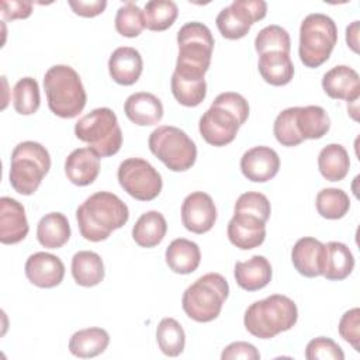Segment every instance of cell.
Masks as SVG:
<instances>
[{"instance_id": "6da1fadb", "label": "cell", "mask_w": 360, "mask_h": 360, "mask_svg": "<svg viewBox=\"0 0 360 360\" xmlns=\"http://www.w3.org/2000/svg\"><path fill=\"white\" fill-rule=\"evenodd\" d=\"M127 204L110 191H97L87 197L76 210L80 235L90 242L105 240L112 231L127 224Z\"/></svg>"}, {"instance_id": "7a4b0ae2", "label": "cell", "mask_w": 360, "mask_h": 360, "mask_svg": "<svg viewBox=\"0 0 360 360\" xmlns=\"http://www.w3.org/2000/svg\"><path fill=\"white\" fill-rule=\"evenodd\" d=\"M249 117L246 98L233 91H225L215 97L211 107L201 115L198 131L202 139L212 146L231 143L240 125Z\"/></svg>"}, {"instance_id": "3957f363", "label": "cell", "mask_w": 360, "mask_h": 360, "mask_svg": "<svg viewBox=\"0 0 360 360\" xmlns=\"http://www.w3.org/2000/svg\"><path fill=\"white\" fill-rule=\"evenodd\" d=\"M298 319L295 302L287 295L273 294L255 301L248 307L243 316L246 330L259 339H271L281 332L290 330Z\"/></svg>"}, {"instance_id": "277c9868", "label": "cell", "mask_w": 360, "mask_h": 360, "mask_svg": "<svg viewBox=\"0 0 360 360\" xmlns=\"http://www.w3.org/2000/svg\"><path fill=\"white\" fill-rule=\"evenodd\" d=\"M177 44L174 73L186 79H204L215 44L211 30L198 21L187 22L177 32Z\"/></svg>"}, {"instance_id": "5b68a950", "label": "cell", "mask_w": 360, "mask_h": 360, "mask_svg": "<svg viewBox=\"0 0 360 360\" xmlns=\"http://www.w3.org/2000/svg\"><path fill=\"white\" fill-rule=\"evenodd\" d=\"M49 110L60 118L77 117L87 101L79 73L69 65H53L44 76Z\"/></svg>"}, {"instance_id": "8992f818", "label": "cell", "mask_w": 360, "mask_h": 360, "mask_svg": "<svg viewBox=\"0 0 360 360\" xmlns=\"http://www.w3.org/2000/svg\"><path fill=\"white\" fill-rule=\"evenodd\" d=\"M229 295V285L219 273H207L186 288L181 297L183 311L195 322H211L221 314Z\"/></svg>"}, {"instance_id": "52a82bcc", "label": "cell", "mask_w": 360, "mask_h": 360, "mask_svg": "<svg viewBox=\"0 0 360 360\" xmlns=\"http://www.w3.org/2000/svg\"><path fill=\"white\" fill-rule=\"evenodd\" d=\"M51 169L49 152L38 142H20L11 152L10 184L22 195H31Z\"/></svg>"}, {"instance_id": "ba28073f", "label": "cell", "mask_w": 360, "mask_h": 360, "mask_svg": "<svg viewBox=\"0 0 360 360\" xmlns=\"http://www.w3.org/2000/svg\"><path fill=\"white\" fill-rule=\"evenodd\" d=\"M75 135L100 158L115 155L122 145V132L115 112L108 107L94 108L75 124Z\"/></svg>"}, {"instance_id": "9c48e42d", "label": "cell", "mask_w": 360, "mask_h": 360, "mask_svg": "<svg viewBox=\"0 0 360 360\" xmlns=\"http://www.w3.org/2000/svg\"><path fill=\"white\" fill-rule=\"evenodd\" d=\"M338 42L335 21L322 13L308 14L300 27L298 55L304 66L318 68L325 63Z\"/></svg>"}, {"instance_id": "30bf717a", "label": "cell", "mask_w": 360, "mask_h": 360, "mask_svg": "<svg viewBox=\"0 0 360 360\" xmlns=\"http://www.w3.org/2000/svg\"><path fill=\"white\" fill-rule=\"evenodd\" d=\"M150 152L172 172H186L191 169L197 159L194 141L180 128L162 125L149 135Z\"/></svg>"}, {"instance_id": "8fae6325", "label": "cell", "mask_w": 360, "mask_h": 360, "mask_svg": "<svg viewBox=\"0 0 360 360\" xmlns=\"http://www.w3.org/2000/svg\"><path fill=\"white\" fill-rule=\"evenodd\" d=\"M117 179L124 191L139 201L155 200L163 187L160 173L141 158H128L121 162Z\"/></svg>"}, {"instance_id": "7c38bea8", "label": "cell", "mask_w": 360, "mask_h": 360, "mask_svg": "<svg viewBox=\"0 0 360 360\" xmlns=\"http://www.w3.org/2000/svg\"><path fill=\"white\" fill-rule=\"evenodd\" d=\"M266 13L267 4L263 0H235L219 11L215 24L224 38L240 39L256 21L266 17Z\"/></svg>"}, {"instance_id": "4fadbf2b", "label": "cell", "mask_w": 360, "mask_h": 360, "mask_svg": "<svg viewBox=\"0 0 360 360\" xmlns=\"http://www.w3.org/2000/svg\"><path fill=\"white\" fill-rule=\"evenodd\" d=\"M217 221V208L210 194L194 191L188 194L181 204V222L193 233L201 235L214 226Z\"/></svg>"}, {"instance_id": "5bb4252c", "label": "cell", "mask_w": 360, "mask_h": 360, "mask_svg": "<svg viewBox=\"0 0 360 360\" xmlns=\"http://www.w3.org/2000/svg\"><path fill=\"white\" fill-rule=\"evenodd\" d=\"M280 169V158L270 146H253L240 158V170L243 176L255 183L271 180Z\"/></svg>"}, {"instance_id": "9a60e30c", "label": "cell", "mask_w": 360, "mask_h": 360, "mask_svg": "<svg viewBox=\"0 0 360 360\" xmlns=\"http://www.w3.org/2000/svg\"><path fill=\"white\" fill-rule=\"evenodd\" d=\"M25 276L30 283L39 288H53L65 277V264L52 253L37 252L25 262Z\"/></svg>"}, {"instance_id": "2e32d148", "label": "cell", "mask_w": 360, "mask_h": 360, "mask_svg": "<svg viewBox=\"0 0 360 360\" xmlns=\"http://www.w3.org/2000/svg\"><path fill=\"white\" fill-rule=\"evenodd\" d=\"M226 233L233 246L242 250L255 249L266 239V222L250 214L233 212Z\"/></svg>"}, {"instance_id": "e0dca14e", "label": "cell", "mask_w": 360, "mask_h": 360, "mask_svg": "<svg viewBox=\"0 0 360 360\" xmlns=\"http://www.w3.org/2000/svg\"><path fill=\"white\" fill-rule=\"evenodd\" d=\"M325 253V245L321 240L311 236H304L292 246L291 262L301 276L312 278L322 276Z\"/></svg>"}, {"instance_id": "ac0fdd59", "label": "cell", "mask_w": 360, "mask_h": 360, "mask_svg": "<svg viewBox=\"0 0 360 360\" xmlns=\"http://www.w3.org/2000/svg\"><path fill=\"white\" fill-rule=\"evenodd\" d=\"M322 89L330 98L346 100L347 104L357 101L360 96L359 73L347 65H338L323 75Z\"/></svg>"}, {"instance_id": "d6986e66", "label": "cell", "mask_w": 360, "mask_h": 360, "mask_svg": "<svg viewBox=\"0 0 360 360\" xmlns=\"http://www.w3.org/2000/svg\"><path fill=\"white\" fill-rule=\"evenodd\" d=\"M30 231L22 204L11 197L0 198V242L14 245L25 239Z\"/></svg>"}, {"instance_id": "ffe728a7", "label": "cell", "mask_w": 360, "mask_h": 360, "mask_svg": "<svg viewBox=\"0 0 360 360\" xmlns=\"http://www.w3.org/2000/svg\"><path fill=\"white\" fill-rule=\"evenodd\" d=\"M100 173V156L90 148H77L65 160V174L76 186L91 184Z\"/></svg>"}, {"instance_id": "44dd1931", "label": "cell", "mask_w": 360, "mask_h": 360, "mask_svg": "<svg viewBox=\"0 0 360 360\" xmlns=\"http://www.w3.org/2000/svg\"><path fill=\"white\" fill-rule=\"evenodd\" d=\"M143 69L141 53L132 46H120L112 51L108 59V72L111 79L122 86H131L138 82Z\"/></svg>"}, {"instance_id": "7402d4cb", "label": "cell", "mask_w": 360, "mask_h": 360, "mask_svg": "<svg viewBox=\"0 0 360 360\" xmlns=\"http://www.w3.org/2000/svg\"><path fill=\"white\" fill-rule=\"evenodd\" d=\"M124 112L135 125L149 127L160 122L163 118V105L155 94L138 91L125 100Z\"/></svg>"}, {"instance_id": "603a6c76", "label": "cell", "mask_w": 360, "mask_h": 360, "mask_svg": "<svg viewBox=\"0 0 360 360\" xmlns=\"http://www.w3.org/2000/svg\"><path fill=\"white\" fill-rule=\"evenodd\" d=\"M271 264L260 255H255L246 262H236L233 277L236 284L246 291H257L264 288L271 280Z\"/></svg>"}, {"instance_id": "cb8c5ba5", "label": "cell", "mask_w": 360, "mask_h": 360, "mask_svg": "<svg viewBox=\"0 0 360 360\" xmlns=\"http://www.w3.org/2000/svg\"><path fill=\"white\" fill-rule=\"evenodd\" d=\"M165 259L173 273L190 274L200 266L201 252L195 242L186 238H177L166 248Z\"/></svg>"}, {"instance_id": "d4e9b609", "label": "cell", "mask_w": 360, "mask_h": 360, "mask_svg": "<svg viewBox=\"0 0 360 360\" xmlns=\"http://www.w3.org/2000/svg\"><path fill=\"white\" fill-rule=\"evenodd\" d=\"M257 69L263 80L271 86H285L294 76V65L288 53L266 52L259 58Z\"/></svg>"}, {"instance_id": "484cf974", "label": "cell", "mask_w": 360, "mask_h": 360, "mask_svg": "<svg viewBox=\"0 0 360 360\" xmlns=\"http://www.w3.org/2000/svg\"><path fill=\"white\" fill-rule=\"evenodd\" d=\"M70 238V225L62 212L45 214L37 226V239L46 249H59Z\"/></svg>"}, {"instance_id": "4316f807", "label": "cell", "mask_w": 360, "mask_h": 360, "mask_svg": "<svg viewBox=\"0 0 360 360\" xmlns=\"http://www.w3.org/2000/svg\"><path fill=\"white\" fill-rule=\"evenodd\" d=\"M104 263L100 255L91 250H80L72 257V276L82 287H94L104 278Z\"/></svg>"}, {"instance_id": "83f0119b", "label": "cell", "mask_w": 360, "mask_h": 360, "mask_svg": "<svg viewBox=\"0 0 360 360\" xmlns=\"http://www.w3.org/2000/svg\"><path fill=\"white\" fill-rule=\"evenodd\" d=\"M110 343V335L103 328H86L75 332L69 339V350L80 359H90L101 354Z\"/></svg>"}, {"instance_id": "f1b7e54d", "label": "cell", "mask_w": 360, "mask_h": 360, "mask_svg": "<svg viewBox=\"0 0 360 360\" xmlns=\"http://www.w3.org/2000/svg\"><path fill=\"white\" fill-rule=\"evenodd\" d=\"M325 250L322 276L332 281H340L349 277L354 269V257L350 249L342 242H328Z\"/></svg>"}, {"instance_id": "f546056e", "label": "cell", "mask_w": 360, "mask_h": 360, "mask_svg": "<svg viewBox=\"0 0 360 360\" xmlns=\"http://www.w3.org/2000/svg\"><path fill=\"white\" fill-rule=\"evenodd\" d=\"M167 231L165 217L159 211L143 212L132 228V239L141 248H155L159 245Z\"/></svg>"}, {"instance_id": "4dcf8cb0", "label": "cell", "mask_w": 360, "mask_h": 360, "mask_svg": "<svg viewBox=\"0 0 360 360\" xmlns=\"http://www.w3.org/2000/svg\"><path fill=\"white\" fill-rule=\"evenodd\" d=\"M318 167L321 174L329 181L343 180L350 167L347 150L340 143H329L318 155Z\"/></svg>"}, {"instance_id": "1f68e13d", "label": "cell", "mask_w": 360, "mask_h": 360, "mask_svg": "<svg viewBox=\"0 0 360 360\" xmlns=\"http://www.w3.org/2000/svg\"><path fill=\"white\" fill-rule=\"evenodd\" d=\"M297 129L301 138L305 139H319L330 128V120L326 111L321 105H307L297 107Z\"/></svg>"}, {"instance_id": "d6a6232c", "label": "cell", "mask_w": 360, "mask_h": 360, "mask_svg": "<svg viewBox=\"0 0 360 360\" xmlns=\"http://www.w3.org/2000/svg\"><path fill=\"white\" fill-rule=\"evenodd\" d=\"M156 342L163 354L176 357L184 350L186 333L174 318H163L156 328Z\"/></svg>"}, {"instance_id": "836d02e7", "label": "cell", "mask_w": 360, "mask_h": 360, "mask_svg": "<svg viewBox=\"0 0 360 360\" xmlns=\"http://www.w3.org/2000/svg\"><path fill=\"white\" fill-rule=\"evenodd\" d=\"M179 14L177 4L172 0H150L143 8L145 27L150 31H165L173 25Z\"/></svg>"}, {"instance_id": "e575fe53", "label": "cell", "mask_w": 360, "mask_h": 360, "mask_svg": "<svg viewBox=\"0 0 360 360\" xmlns=\"http://www.w3.org/2000/svg\"><path fill=\"white\" fill-rule=\"evenodd\" d=\"M170 86L174 98L184 107H197L207 96L205 79H186L173 72Z\"/></svg>"}, {"instance_id": "d590c367", "label": "cell", "mask_w": 360, "mask_h": 360, "mask_svg": "<svg viewBox=\"0 0 360 360\" xmlns=\"http://www.w3.org/2000/svg\"><path fill=\"white\" fill-rule=\"evenodd\" d=\"M315 205L321 217L326 219H340L349 212L350 200L343 190L328 187L316 194Z\"/></svg>"}, {"instance_id": "8d00e7d4", "label": "cell", "mask_w": 360, "mask_h": 360, "mask_svg": "<svg viewBox=\"0 0 360 360\" xmlns=\"http://www.w3.org/2000/svg\"><path fill=\"white\" fill-rule=\"evenodd\" d=\"M41 104L39 86L32 77L20 79L13 87V105L21 115H31L37 112Z\"/></svg>"}, {"instance_id": "74e56055", "label": "cell", "mask_w": 360, "mask_h": 360, "mask_svg": "<svg viewBox=\"0 0 360 360\" xmlns=\"http://www.w3.org/2000/svg\"><path fill=\"white\" fill-rule=\"evenodd\" d=\"M255 49L259 55L266 52H283L290 55V34L280 25H267L257 32L255 38Z\"/></svg>"}, {"instance_id": "f35d334b", "label": "cell", "mask_w": 360, "mask_h": 360, "mask_svg": "<svg viewBox=\"0 0 360 360\" xmlns=\"http://www.w3.org/2000/svg\"><path fill=\"white\" fill-rule=\"evenodd\" d=\"M115 30L120 35L127 38L138 37L145 28L143 11L132 1L121 6L115 14Z\"/></svg>"}, {"instance_id": "ab89813d", "label": "cell", "mask_w": 360, "mask_h": 360, "mask_svg": "<svg viewBox=\"0 0 360 360\" xmlns=\"http://www.w3.org/2000/svg\"><path fill=\"white\" fill-rule=\"evenodd\" d=\"M297 107H290L283 110L274 120L273 124V132L278 143L283 146H297L304 139L301 138L298 129H297Z\"/></svg>"}, {"instance_id": "60d3db41", "label": "cell", "mask_w": 360, "mask_h": 360, "mask_svg": "<svg viewBox=\"0 0 360 360\" xmlns=\"http://www.w3.org/2000/svg\"><path fill=\"white\" fill-rule=\"evenodd\" d=\"M233 212L250 214L267 222V219L270 218L271 207L269 198L264 194L259 191H248L238 197L233 205Z\"/></svg>"}, {"instance_id": "b9f144b4", "label": "cell", "mask_w": 360, "mask_h": 360, "mask_svg": "<svg viewBox=\"0 0 360 360\" xmlns=\"http://www.w3.org/2000/svg\"><path fill=\"white\" fill-rule=\"evenodd\" d=\"M305 357L308 360H343L345 353L333 339L319 336L308 342Z\"/></svg>"}, {"instance_id": "7bdbcfd3", "label": "cell", "mask_w": 360, "mask_h": 360, "mask_svg": "<svg viewBox=\"0 0 360 360\" xmlns=\"http://www.w3.org/2000/svg\"><path fill=\"white\" fill-rule=\"evenodd\" d=\"M340 338L350 343L356 352H360V309L352 308L346 311L338 326Z\"/></svg>"}, {"instance_id": "ee69618b", "label": "cell", "mask_w": 360, "mask_h": 360, "mask_svg": "<svg viewBox=\"0 0 360 360\" xmlns=\"http://www.w3.org/2000/svg\"><path fill=\"white\" fill-rule=\"evenodd\" d=\"M221 359L222 360H238V359H243V360H259L260 359V353L259 350L248 342H232L231 345H228L222 353H221Z\"/></svg>"}, {"instance_id": "f6af8a7d", "label": "cell", "mask_w": 360, "mask_h": 360, "mask_svg": "<svg viewBox=\"0 0 360 360\" xmlns=\"http://www.w3.org/2000/svg\"><path fill=\"white\" fill-rule=\"evenodd\" d=\"M32 13V3L31 1H22V0H3L1 1V15L4 20H18V18H27Z\"/></svg>"}, {"instance_id": "bcb514c9", "label": "cell", "mask_w": 360, "mask_h": 360, "mask_svg": "<svg viewBox=\"0 0 360 360\" xmlns=\"http://www.w3.org/2000/svg\"><path fill=\"white\" fill-rule=\"evenodd\" d=\"M69 6L73 10V13L80 17H96L104 11V8L107 7V1L105 0H91V1L70 0Z\"/></svg>"}, {"instance_id": "7dc6e473", "label": "cell", "mask_w": 360, "mask_h": 360, "mask_svg": "<svg viewBox=\"0 0 360 360\" xmlns=\"http://www.w3.org/2000/svg\"><path fill=\"white\" fill-rule=\"evenodd\" d=\"M346 42L353 52H359V21H353L346 28Z\"/></svg>"}]
</instances>
